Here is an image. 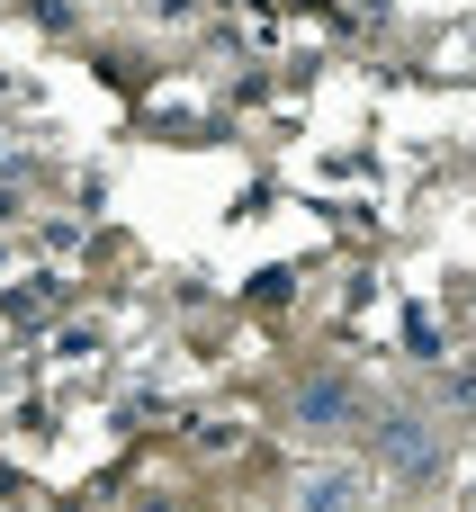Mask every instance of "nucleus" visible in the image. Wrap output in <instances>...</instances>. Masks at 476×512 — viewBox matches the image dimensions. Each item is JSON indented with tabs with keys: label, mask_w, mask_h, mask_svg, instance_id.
Instances as JSON below:
<instances>
[{
	"label": "nucleus",
	"mask_w": 476,
	"mask_h": 512,
	"mask_svg": "<svg viewBox=\"0 0 476 512\" xmlns=\"http://www.w3.org/2000/svg\"><path fill=\"white\" fill-rule=\"evenodd\" d=\"M360 495H369V477H360V468H315V477H306V495H297V512H360Z\"/></svg>",
	"instance_id": "obj_1"
},
{
	"label": "nucleus",
	"mask_w": 476,
	"mask_h": 512,
	"mask_svg": "<svg viewBox=\"0 0 476 512\" xmlns=\"http://www.w3.org/2000/svg\"><path fill=\"white\" fill-rule=\"evenodd\" d=\"M297 423H315V432H342V423H360V405H351V387H306Z\"/></svg>",
	"instance_id": "obj_2"
},
{
	"label": "nucleus",
	"mask_w": 476,
	"mask_h": 512,
	"mask_svg": "<svg viewBox=\"0 0 476 512\" xmlns=\"http://www.w3.org/2000/svg\"><path fill=\"white\" fill-rule=\"evenodd\" d=\"M378 450H387V468H405V477H423V468H432L423 423H387V432H378Z\"/></svg>",
	"instance_id": "obj_3"
}]
</instances>
